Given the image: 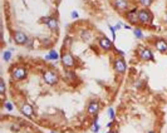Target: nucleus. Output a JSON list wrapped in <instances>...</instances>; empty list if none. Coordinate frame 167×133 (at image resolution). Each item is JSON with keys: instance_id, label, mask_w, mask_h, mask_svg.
<instances>
[{"instance_id": "obj_9", "label": "nucleus", "mask_w": 167, "mask_h": 133, "mask_svg": "<svg viewBox=\"0 0 167 133\" xmlns=\"http://www.w3.org/2000/svg\"><path fill=\"white\" fill-rule=\"evenodd\" d=\"M138 57L141 60H143V62H150V60L155 59L152 49H150L147 47H142V48L138 49Z\"/></svg>"}, {"instance_id": "obj_11", "label": "nucleus", "mask_w": 167, "mask_h": 133, "mask_svg": "<svg viewBox=\"0 0 167 133\" xmlns=\"http://www.w3.org/2000/svg\"><path fill=\"white\" fill-rule=\"evenodd\" d=\"M99 109H101V103H99V101H97V99H92L88 103V105H87V113L93 117L98 116Z\"/></svg>"}, {"instance_id": "obj_7", "label": "nucleus", "mask_w": 167, "mask_h": 133, "mask_svg": "<svg viewBox=\"0 0 167 133\" xmlns=\"http://www.w3.org/2000/svg\"><path fill=\"white\" fill-rule=\"evenodd\" d=\"M98 47H99L103 52H111L115 49V45H113V40L111 39H108L107 37H104V35H102L98 38Z\"/></svg>"}, {"instance_id": "obj_10", "label": "nucleus", "mask_w": 167, "mask_h": 133, "mask_svg": "<svg viewBox=\"0 0 167 133\" xmlns=\"http://www.w3.org/2000/svg\"><path fill=\"white\" fill-rule=\"evenodd\" d=\"M19 109H20V113L23 116H25L26 118H34L35 117V112H34V108L30 103H21L19 105Z\"/></svg>"}, {"instance_id": "obj_23", "label": "nucleus", "mask_w": 167, "mask_h": 133, "mask_svg": "<svg viewBox=\"0 0 167 133\" xmlns=\"http://www.w3.org/2000/svg\"><path fill=\"white\" fill-rule=\"evenodd\" d=\"M108 29H109V32L112 33V39L115 40V39H116V32H117L116 28H115V26H113V25L109 24V25H108Z\"/></svg>"}, {"instance_id": "obj_8", "label": "nucleus", "mask_w": 167, "mask_h": 133, "mask_svg": "<svg viewBox=\"0 0 167 133\" xmlns=\"http://www.w3.org/2000/svg\"><path fill=\"white\" fill-rule=\"evenodd\" d=\"M124 18H126V20L130 23L131 25L139 24V20H138V9H137V8H133V9H130L128 11H126V13H124Z\"/></svg>"}, {"instance_id": "obj_27", "label": "nucleus", "mask_w": 167, "mask_h": 133, "mask_svg": "<svg viewBox=\"0 0 167 133\" xmlns=\"http://www.w3.org/2000/svg\"><path fill=\"white\" fill-rule=\"evenodd\" d=\"M115 28H116V30H121L122 28H124V24H123V23H121V21H118V23L116 24Z\"/></svg>"}, {"instance_id": "obj_24", "label": "nucleus", "mask_w": 167, "mask_h": 133, "mask_svg": "<svg viewBox=\"0 0 167 133\" xmlns=\"http://www.w3.org/2000/svg\"><path fill=\"white\" fill-rule=\"evenodd\" d=\"M5 82H4V79H1V84H0V92H1V96L4 97L5 96Z\"/></svg>"}, {"instance_id": "obj_15", "label": "nucleus", "mask_w": 167, "mask_h": 133, "mask_svg": "<svg viewBox=\"0 0 167 133\" xmlns=\"http://www.w3.org/2000/svg\"><path fill=\"white\" fill-rule=\"evenodd\" d=\"M64 79H66L67 82L72 83L77 79V74H75V72L73 69H66L64 70Z\"/></svg>"}, {"instance_id": "obj_14", "label": "nucleus", "mask_w": 167, "mask_h": 133, "mask_svg": "<svg viewBox=\"0 0 167 133\" xmlns=\"http://www.w3.org/2000/svg\"><path fill=\"white\" fill-rule=\"evenodd\" d=\"M153 47L157 52L162 53V54H167V40L166 39H156L153 43Z\"/></svg>"}, {"instance_id": "obj_32", "label": "nucleus", "mask_w": 167, "mask_h": 133, "mask_svg": "<svg viewBox=\"0 0 167 133\" xmlns=\"http://www.w3.org/2000/svg\"><path fill=\"white\" fill-rule=\"evenodd\" d=\"M165 20H166V23H167V14H166V18H165Z\"/></svg>"}, {"instance_id": "obj_12", "label": "nucleus", "mask_w": 167, "mask_h": 133, "mask_svg": "<svg viewBox=\"0 0 167 133\" xmlns=\"http://www.w3.org/2000/svg\"><path fill=\"white\" fill-rule=\"evenodd\" d=\"M28 35L25 33L20 32V30H17V32H13V40L17 45H25L26 41H28Z\"/></svg>"}, {"instance_id": "obj_6", "label": "nucleus", "mask_w": 167, "mask_h": 133, "mask_svg": "<svg viewBox=\"0 0 167 133\" xmlns=\"http://www.w3.org/2000/svg\"><path fill=\"white\" fill-rule=\"evenodd\" d=\"M113 70H115L118 75H122V74L126 73L127 64H126V62H124L123 58H121V57L115 58V60H113Z\"/></svg>"}, {"instance_id": "obj_31", "label": "nucleus", "mask_w": 167, "mask_h": 133, "mask_svg": "<svg viewBox=\"0 0 167 133\" xmlns=\"http://www.w3.org/2000/svg\"><path fill=\"white\" fill-rule=\"evenodd\" d=\"M147 133H156V132H155V131H148Z\"/></svg>"}, {"instance_id": "obj_4", "label": "nucleus", "mask_w": 167, "mask_h": 133, "mask_svg": "<svg viewBox=\"0 0 167 133\" xmlns=\"http://www.w3.org/2000/svg\"><path fill=\"white\" fill-rule=\"evenodd\" d=\"M43 81L47 83L48 85H57L58 84V82H59V75L55 73L54 70H52V69H48V70H45L43 72Z\"/></svg>"}, {"instance_id": "obj_26", "label": "nucleus", "mask_w": 167, "mask_h": 133, "mask_svg": "<svg viewBox=\"0 0 167 133\" xmlns=\"http://www.w3.org/2000/svg\"><path fill=\"white\" fill-rule=\"evenodd\" d=\"M70 17H72V19H78V17H79L78 11H77V10H73V11L70 13Z\"/></svg>"}, {"instance_id": "obj_18", "label": "nucleus", "mask_w": 167, "mask_h": 133, "mask_svg": "<svg viewBox=\"0 0 167 133\" xmlns=\"http://www.w3.org/2000/svg\"><path fill=\"white\" fill-rule=\"evenodd\" d=\"M101 131V126L99 123H98V116L94 117V121H93V126H92V132L94 133H99Z\"/></svg>"}, {"instance_id": "obj_5", "label": "nucleus", "mask_w": 167, "mask_h": 133, "mask_svg": "<svg viewBox=\"0 0 167 133\" xmlns=\"http://www.w3.org/2000/svg\"><path fill=\"white\" fill-rule=\"evenodd\" d=\"M112 5L118 13H126L131 9L130 0H112Z\"/></svg>"}, {"instance_id": "obj_21", "label": "nucleus", "mask_w": 167, "mask_h": 133, "mask_svg": "<svg viewBox=\"0 0 167 133\" xmlns=\"http://www.w3.org/2000/svg\"><path fill=\"white\" fill-rule=\"evenodd\" d=\"M138 3H139V5H142L143 8H148L152 5V3H153V0H138Z\"/></svg>"}, {"instance_id": "obj_33", "label": "nucleus", "mask_w": 167, "mask_h": 133, "mask_svg": "<svg viewBox=\"0 0 167 133\" xmlns=\"http://www.w3.org/2000/svg\"><path fill=\"white\" fill-rule=\"evenodd\" d=\"M50 133H57V132H53V131H52V132H50Z\"/></svg>"}, {"instance_id": "obj_25", "label": "nucleus", "mask_w": 167, "mask_h": 133, "mask_svg": "<svg viewBox=\"0 0 167 133\" xmlns=\"http://www.w3.org/2000/svg\"><path fill=\"white\" fill-rule=\"evenodd\" d=\"M25 48H28V49L33 48V39L32 38H28V41H26V44H25Z\"/></svg>"}, {"instance_id": "obj_17", "label": "nucleus", "mask_w": 167, "mask_h": 133, "mask_svg": "<svg viewBox=\"0 0 167 133\" xmlns=\"http://www.w3.org/2000/svg\"><path fill=\"white\" fill-rule=\"evenodd\" d=\"M11 57H13V52L10 50V49H8V50H4L3 52V60L6 63H9L11 60Z\"/></svg>"}, {"instance_id": "obj_2", "label": "nucleus", "mask_w": 167, "mask_h": 133, "mask_svg": "<svg viewBox=\"0 0 167 133\" xmlns=\"http://www.w3.org/2000/svg\"><path fill=\"white\" fill-rule=\"evenodd\" d=\"M138 20H139V24H143V25L151 24L153 20L152 11L150 9H147V8H141V9H138Z\"/></svg>"}, {"instance_id": "obj_30", "label": "nucleus", "mask_w": 167, "mask_h": 133, "mask_svg": "<svg viewBox=\"0 0 167 133\" xmlns=\"http://www.w3.org/2000/svg\"><path fill=\"white\" fill-rule=\"evenodd\" d=\"M108 133H118V131H109Z\"/></svg>"}, {"instance_id": "obj_3", "label": "nucleus", "mask_w": 167, "mask_h": 133, "mask_svg": "<svg viewBox=\"0 0 167 133\" xmlns=\"http://www.w3.org/2000/svg\"><path fill=\"white\" fill-rule=\"evenodd\" d=\"M60 60H62V64L66 69H73L75 67V58L70 52H63L60 54Z\"/></svg>"}, {"instance_id": "obj_22", "label": "nucleus", "mask_w": 167, "mask_h": 133, "mask_svg": "<svg viewBox=\"0 0 167 133\" xmlns=\"http://www.w3.org/2000/svg\"><path fill=\"white\" fill-rule=\"evenodd\" d=\"M133 34H135V37L137 38V39H142V38H143V32L139 28L133 29Z\"/></svg>"}, {"instance_id": "obj_19", "label": "nucleus", "mask_w": 167, "mask_h": 133, "mask_svg": "<svg viewBox=\"0 0 167 133\" xmlns=\"http://www.w3.org/2000/svg\"><path fill=\"white\" fill-rule=\"evenodd\" d=\"M107 116L111 121H115L116 119V112H115V108L113 107H108L107 109Z\"/></svg>"}, {"instance_id": "obj_29", "label": "nucleus", "mask_w": 167, "mask_h": 133, "mask_svg": "<svg viewBox=\"0 0 167 133\" xmlns=\"http://www.w3.org/2000/svg\"><path fill=\"white\" fill-rule=\"evenodd\" d=\"M124 28L128 29V30H131V29H132V26H130V25H124Z\"/></svg>"}, {"instance_id": "obj_1", "label": "nucleus", "mask_w": 167, "mask_h": 133, "mask_svg": "<svg viewBox=\"0 0 167 133\" xmlns=\"http://www.w3.org/2000/svg\"><path fill=\"white\" fill-rule=\"evenodd\" d=\"M11 74V78L17 82H20V81H24L28 77V70L24 65H15L13 69L10 72Z\"/></svg>"}, {"instance_id": "obj_13", "label": "nucleus", "mask_w": 167, "mask_h": 133, "mask_svg": "<svg viewBox=\"0 0 167 133\" xmlns=\"http://www.w3.org/2000/svg\"><path fill=\"white\" fill-rule=\"evenodd\" d=\"M40 23H43V24L47 26L48 29H50V30H58V20H57V18H54V17H45V18H43L40 20Z\"/></svg>"}, {"instance_id": "obj_16", "label": "nucleus", "mask_w": 167, "mask_h": 133, "mask_svg": "<svg viewBox=\"0 0 167 133\" xmlns=\"http://www.w3.org/2000/svg\"><path fill=\"white\" fill-rule=\"evenodd\" d=\"M45 59H47V60H53V62L58 60V59H59V54H58V52H57V50H50L47 55H45Z\"/></svg>"}, {"instance_id": "obj_20", "label": "nucleus", "mask_w": 167, "mask_h": 133, "mask_svg": "<svg viewBox=\"0 0 167 133\" xmlns=\"http://www.w3.org/2000/svg\"><path fill=\"white\" fill-rule=\"evenodd\" d=\"M4 109L11 112L14 109V103H13V102H10V101H5V102H4Z\"/></svg>"}, {"instance_id": "obj_28", "label": "nucleus", "mask_w": 167, "mask_h": 133, "mask_svg": "<svg viewBox=\"0 0 167 133\" xmlns=\"http://www.w3.org/2000/svg\"><path fill=\"white\" fill-rule=\"evenodd\" d=\"M113 123H115V121H111V122H109V123L107 124V127L109 128V130H111V128H112V126H113Z\"/></svg>"}]
</instances>
